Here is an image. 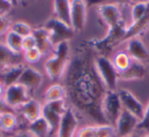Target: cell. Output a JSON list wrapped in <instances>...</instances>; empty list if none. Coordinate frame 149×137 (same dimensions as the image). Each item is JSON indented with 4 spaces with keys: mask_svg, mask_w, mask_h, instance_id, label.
<instances>
[{
    "mask_svg": "<svg viewBox=\"0 0 149 137\" xmlns=\"http://www.w3.org/2000/svg\"><path fill=\"white\" fill-rule=\"evenodd\" d=\"M136 130L147 131V132H149V102L147 103V106H145L143 118L140 120Z\"/></svg>",
    "mask_w": 149,
    "mask_h": 137,
    "instance_id": "cell-31",
    "label": "cell"
},
{
    "mask_svg": "<svg viewBox=\"0 0 149 137\" xmlns=\"http://www.w3.org/2000/svg\"><path fill=\"white\" fill-rule=\"evenodd\" d=\"M149 7V2L147 1H140L136 2L131 7V24H134L141 20L145 15Z\"/></svg>",
    "mask_w": 149,
    "mask_h": 137,
    "instance_id": "cell-26",
    "label": "cell"
},
{
    "mask_svg": "<svg viewBox=\"0 0 149 137\" xmlns=\"http://www.w3.org/2000/svg\"><path fill=\"white\" fill-rule=\"evenodd\" d=\"M33 36L36 40V47L41 51L43 55L54 51V46L51 43L49 33L45 28H39V29L34 30Z\"/></svg>",
    "mask_w": 149,
    "mask_h": 137,
    "instance_id": "cell-14",
    "label": "cell"
},
{
    "mask_svg": "<svg viewBox=\"0 0 149 137\" xmlns=\"http://www.w3.org/2000/svg\"><path fill=\"white\" fill-rule=\"evenodd\" d=\"M42 117L46 120V122L48 123L51 130V135L56 134L58 130V127L60 124V120H61V116L58 114H56L55 112L51 110L47 104H44L42 108Z\"/></svg>",
    "mask_w": 149,
    "mask_h": 137,
    "instance_id": "cell-21",
    "label": "cell"
},
{
    "mask_svg": "<svg viewBox=\"0 0 149 137\" xmlns=\"http://www.w3.org/2000/svg\"><path fill=\"white\" fill-rule=\"evenodd\" d=\"M11 24L6 15H0V35L6 34L10 30Z\"/></svg>",
    "mask_w": 149,
    "mask_h": 137,
    "instance_id": "cell-34",
    "label": "cell"
},
{
    "mask_svg": "<svg viewBox=\"0 0 149 137\" xmlns=\"http://www.w3.org/2000/svg\"><path fill=\"white\" fill-rule=\"evenodd\" d=\"M145 74H146V68H145L144 64L133 60L128 70L118 74V80H123V81H136V80H140L142 78H144Z\"/></svg>",
    "mask_w": 149,
    "mask_h": 137,
    "instance_id": "cell-15",
    "label": "cell"
},
{
    "mask_svg": "<svg viewBox=\"0 0 149 137\" xmlns=\"http://www.w3.org/2000/svg\"><path fill=\"white\" fill-rule=\"evenodd\" d=\"M42 108H43V106H41L39 101L33 99V98H30L26 103H24L17 110L23 115L24 119L30 124V123H33L34 121H36L37 119L41 118Z\"/></svg>",
    "mask_w": 149,
    "mask_h": 137,
    "instance_id": "cell-13",
    "label": "cell"
},
{
    "mask_svg": "<svg viewBox=\"0 0 149 137\" xmlns=\"http://www.w3.org/2000/svg\"><path fill=\"white\" fill-rule=\"evenodd\" d=\"M46 104H47L53 112H55L56 114L60 115V116H62V115L66 112V110L68 108V106H66L65 99L56 100V101H52V102H47Z\"/></svg>",
    "mask_w": 149,
    "mask_h": 137,
    "instance_id": "cell-30",
    "label": "cell"
},
{
    "mask_svg": "<svg viewBox=\"0 0 149 137\" xmlns=\"http://www.w3.org/2000/svg\"><path fill=\"white\" fill-rule=\"evenodd\" d=\"M11 137H34V136L31 134V133L29 132V131H27V132H19V133H17V134L13 135Z\"/></svg>",
    "mask_w": 149,
    "mask_h": 137,
    "instance_id": "cell-37",
    "label": "cell"
},
{
    "mask_svg": "<svg viewBox=\"0 0 149 137\" xmlns=\"http://www.w3.org/2000/svg\"><path fill=\"white\" fill-rule=\"evenodd\" d=\"M22 44H23V38L17 34L13 33L10 30L5 34V45L13 52L17 54H21L23 52Z\"/></svg>",
    "mask_w": 149,
    "mask_h": 137,
    "instance_id": "cell-25",
    "label": "cell"
},
{
    "mask_svg": "<svg viewBox=\"0 0 149 137\" xmlns=\"http://www.w3.org/2000/svg\"><path fill=\"white\" fill-rule=\"evenodd\" d=\"M0 137H2V131L0 130Z\"/></svg>",
    "mask_w": 149,
    "mask_h": 137,
    "instance_id": "cell-41",
    "label": "cell"
},
{
    "mask_svg": "<svg viewBox=\"0 0 149 137\" xmlns=\"http://www.w3.org/2000/svg\"><path fill=\"white\" fill-rule=\"evenodd\" d=\"M19 56V54L13 52L5 44H0V73L10 66L22 64Z\"/></svg>",
    "mask_w": 149,
    "mask_h": 137,
    "instance_id": "cell-17",
    "label": "cell"
},
{
    "mask_svg": "<svg viewBox=\"0 0 149 137\" xmlns=\"http://www.w3.org/2000/svg\"><path fill=\"white\" fill-rule=\"evenodd\" d=\"M53 8L55 19L64 25L70 27V1H66V0L54 1Z\"/></svg>",
    "mask_w": 149,
    "mask_h": 137,
    "instance_id": "cell-18",
    "label": "cell"
},
{
    "mask_svg": "<svg viewBox=\"0 0 149 137\" xmlns=\"http://www.w3.org/2000/svg\"><path fill=\"white\" fill-rule=\"evenodd\" d=\"M35 47H36V40H35V38H34L33 34L23 38V44H22L23 52L32 49V48H35Z\"/></svg>",
    "mask_w": 149,
    "mask_h": 137,
    "instance_id": "cell-33",
    "label": "cell"
},
{
    "mask_svg": "<svg viewBox=\"0 0 149 137\" xmlns=\"http://www.w3.org/2000/svg\"><path fill=\"white\" fill-rule=\"evenodd\" d=\"M94 66L106 90L116 91L118 81V73L112 64L111 59L106 56L98 55L94 58Z\"/></svg>",
    "mask_w": 149,
    "mask_h": 137,
    "instance_id": "cell-3",
    "label": "cell"
},
{
    "mask_svg": "<svg viewBox=\"0 0 149 137\" xmlns=\"http://www.w3.org/2000/svg\"><path fill=\"white\" fill-rule=\"evenodd\" d=\"M19 125L17 117L13 112L5 113L0 116V130L2 132H13Z\"/></svg>",
    "mask_w": 149,
    "mask_h": 137,
    "instance_id": "cell-23",
    "label": "cell"
},
{
    "mask_svg": "<svg viewBox=\"0 0 149 137\" xmlns=\"http://www.w3.org/2000/svg\"><path fill=\"white\" fill-rule=\"evenodd\" d=\"M132 62H133V59L130 57V55L127 53L126 50H125V51L116 52L111 59L112 64H113V66L116 68V72H118V74L123 73V72H125L126 70H128L129 66L132 64Z\"/></svg>",
    "mask_w": 149,
    "mask_h": 137,
    "instance_id": "cell-22",
    "label": "cell"
},
{
    "mask_svg": "<svg viewBox=\"0 0 149 137\" xmlns=\"http://www.w3.org/2000/svg\"><path fill=\"white\" fill-rule=\"evenodd\" d=\"M87 19L86 1H70V27L74 32H81L85 28Z\"/></svg>",
    "mask_w": 149,
    "mask_h": 137,
    "instance_id": "cell-8",
    "label": "cell"
},
{
    "mask_svg": "<svg viewBox=\"0 0 149 137\" xmlns=\"http://www.w3.org/2000/svg\"><path fill=\"white\" fill-rule=\"evenodd\" d=\"M118 96H120V102H122L123 110H127L130 114L134 115L139 120L143 118L144 115V106L140 100L137 99V97L128 89H120L118 91Z\"/></svg>",
    "mask_w": 149,
    "mask_h": 137,
    "instance_id": "cell-7",
    "label": "cell"
},
{
    "mask_svg": "<svg viewBox=\"0 0 149 137\" xmlns=\"http://www.w3.org/2000/svg\"></svg>",
    "mask_w": 149,
    "mask_h": 137,
    "instance_id": "cell-42",
    "label": "cell"
},
{
    "mask_svg": "<svg viewBox=\"0 0 149 137\" xmlns=\"http://www.w3.org/2000/svg\"><path fill=\"white\" fill-rule=\"evenodd\" d=\"M5 86L3 85V83L0 81V98H3V95H4V92H5Z\"/></svg>",
    "mask_w": 149,
    "mask_h": 137,
    "instance_id": "cell-38",
    "label": "cell"
},
{
    "mask_svg": "<svg viewBox=\"0 0 149 137\" xmlns=\"http://www.w3.org/2000/svg\"><path fill=\"white\" fill-rule=\"evenodd\" d=\"M96 125H88V126L82 127L76 133V137H94L95 136Z\"/></svg>",
    "mask_w": 149,
    "mask_h": 137,
    "instance_id": "cell-32",
    "label": "cell"
},
{
    "mask_svg": "<svg viewBox=\"0 0 149 137\" xmlns=\"http://www.w3.org/2000/svg\"><path fill=\"white\" fill-rule=\"evenodd\" d=\"M148 26H149V7H148V10H147L146 15H145L142 19L139 20L136 23L131 24L130 26H128L124 39L129 40V39H131V38H136V36L138 35V34H140L142 31H144Z\"/></svg>",
    "mask_w": 149,
    "mask_h": 137,
    "instance_id": "cell-20",
    "label": "cell"
},
{
    "mask_svg": "<svg viewBox=\"0 0 149 137\" xmlns=\"http://www.w3.org/2000/svg\"><path fill=\"white\" fill-rule=\"evenodd\" d=\"M28 131L34 137H49L51 135L49 125L43 117L37 119L33 123H30L28 125Z\"/></svg>",
    "mask_w": 149,
    "mask_h": 137,
    "instance_id": "cell-19",
    "label": "cell"
},
{
    "mask_svg": "<svg viewBox=\"0 0 149 137\" xmlns=\"http://www.w3.org/2000/svg\"><path fill=\"white\" fill-rule=\"evenodd\" d=\"M144 137H149V132H148V133H147V134H146V135H144Z\"/></svg>",
    "mask_w": 149,
    "mask_h": 137,
    "instance_id": "cell-40",
    "label": "cell"
},
{
    "mask_svg": "<svg viewBox=\"0 0 149 137\" xmlns=\"http://www.w3.org/2000/svg\"><path fill=\"white\" fill-rule=\"evenodd\" d=\"M68 89L72 103L93 119L105 124L101 112V103L106 88L94 66L85 56H77L68 71Z\"/></svg>",
    "mask_w": 149,
    "mask_h": 137,
    "instance_id": "cell-1",
    "label": "cell"
},
{
    "mask_svg": "<svg viewBox=\"0 0 149 137\" xmlns=\"http://www.w3.org/2000/svg\"><path fill=\"white\" fill-rule=\"evenodd\" d=\"M139 122H140V120L138 118H136L134 115L123 110L118 121H116V126H114V128H116V136L126 137L133 134L134 130H136Z\"/></svg>",
    "mask_w": 149,
    "mask_h": 137,
    "instance_id": "cell-9",
    "label": "cell"
},
{
    "mask_svg": "<svg viewBox=\"0 0 149 137\" xmlns=\"http://www.w3.org/2000/svg\"><path fill=\"white\" fill-rule=\"evenodd\" d=\"M8 112H11V108H9L8 106H7V104L5 103L3 98H0V116Z\"/></svg>",
    "mask_w": 149,
    "mask_h": 137,
    "instance_id": "cell-36",
    "label": "cell"
},
{
    "mask_svg": "<svg viewBox=\"0 0 149 137\" xmlns=\"http://www.w3.org/2000/svg\"><path fill=\"white\" fill-rule=\"evenodd\" d=\"M17 83L25 86L28 90L36 89L39 88L43 83V75L32 66H26Z\"/></svg>",
    "mask_w": 149,
    "mask_h": 137,
    "instance_id": "cell-12",
    "label": "cell"
},
{
    "mask_svg": "<svg viewBox=\"0 0 149 137\" xmlns=\"http://www.w3.org/2000/svg\"><path fill=\"white\" fill-rule=\"evenodd\" d=\"M10 31L17 34L22 38H25L33 34L32 28L30 27L29 24L25 23V22H15V23H13L10 27Z\"/></svg>",
    "mask_w": 149,
    "mask_h": 137,
    "instance_id": "cell-27",
    "label": "cell"
},
{
    "mask_svg": "<svg viewBox=\"0 0 149 137\" xmlns=\"http://www.w3.org/2000/svg\"><path fill=\"white\" fill-rule=\"evenodd\" d=\"M26 66H24L23 64H19L6 68L0 73V81L2 82L5 87L17 84Z\"/></svg>",
    "mask_w": 149,
    "mask_h": 137,
    "instance_id": "cell-16",
    "label": "cell"
},
{
    "mask_svg": "<svg viewBox=\"0 0 149 137\" xmlns=\"http://www.w3.org/2000/svg\"><path fill=\"white\" fill-rule=\"evenodd\" d=\"M126 52L133 60L144 62L149 59V51L142 41L138 38H131L127 43Z\"/></svg>",
    "mask_w": 149,
    "mask_h": 137,
    "instance_id": "cell-11",
    "label": "cell"
},
{
    "mask_svg": "<svg viewBox=\"0 0 149 137\" xmlns=\"http://www.w3.org/2000/svg\"><path fill=\"white\" fill-rule=\"evenodd\" d=\"M65 96H66L65 88L62 85H60V84H52L45 91L46 103L47 102L56 101V100L65 99Z\"/></svg>",
    "mask_w": 149,
    "mask_h": 137,
    "instance_id": "cell-24",
    "label": "cell"
},
{
    "mask_svg": "<svg viewBox=\"0 0 149 137\" xmlns=\"http://www.w3.org/2000/svg\"><path fill=\"white\" fill-rule=\"evenodd\" d=\"M78 124L79 122L74 110L68 106L66 112L61 116L56 137H74L78 131Z\"/></svg>",
    "mask_w": 149,
    "mask_h": 137,
    "instance_id": "cell-10",
    "label": "cell"
},
{
    "mask_svg": "<svg viewBox=\"0 0 149 137\" xmlns=\"http://www.w3.org/2000/svg\"><path fill=\"white\" fill-rule=\"evenodd\" d=\"M23 54H24V59L27 62H29V64L38 62L42 58V56H43V54L41 53V51L37 47L27 50V51L23 52Z\"/></svg>",
    "mask_w": 149,
    "mask_h": 137,
    "instance_id": "cell-29",
    "label": "cell"
},
{
    "mask_svg": "<svg viewBox=\"0 0 149 137\" xmlns=\"http://www.w3.org/2000/svg\"><path fill=\"white\" fill-rule=\"evenodd\" d=\"M44 28L49 33L50 40H51V43L54 47L61 42L70 40L74 35V31L72 28L62 24L61 22H59L56 19H52L48 21Z\"/></svg>",
    "mask_w": 149,
    "mask_h": 137,
    "instance_id": "cell-5",
    "label": "cell"
},
{
    "mask_svg": "<svg viewBox=\"0 0 149 137\" xmlns=\"http://www.w3.org/2000/svg\"><path fill=\"white\" fill-rule=\"evenodd\" d=\"M126 137H138L137 135H135V134H131V135H129V136H126Z\"/></svg>",
    "mask_w": 149,
    "mask_h": 137,
    "instance_id": "cell-39",
    "label": "cell"
},
{
    "mask_svg": "<svg viewBox=\"0 0 149 137\" xmlns=\"http://www.w3.org/2000/svg\"><path fill=\"white\" fill-rule=\"evenodd\" d=\"M13 2L9 0H0V15H6V13L13 8Z\"/></svg>",
    "mask_w": 149,
    "mask_h": 137,
    "instance_id": "cell-35",
    "label": "cell"
},
{
    "mask_svg": "<svg viewBox=\"0 0 149 137\" xmlns=\"http://www.w3.org/2000/svg\"><path fill=\"white\" fill-rule=\"evenodd\" d=\"M30 99L29 90L25 86L17 83L5 88L3 100L9 108H19Z\"/></svg>",
    "mask_w": 149,
    "mask_h": 137,
    "instance_id": "cell-6",
    "label": "cell"
},
{
    "mask_svg": "<svg viewBox=\"0 0 149 137\" xmlns=\"http://www.w3.org/2000/svg\"><path fill=\"white\" fill-rule=\"evenodd\" d=\"M123 110L122 102L118 91L106 90L101 103V112L107 124L116 126V123Z\"/></svg>",
    "mask_w": 149,
    "mask_h": 137,
    "instance_id": "cell-4",
    "label": "cell"
},
{
    "mask_svg": "<svg viewBox=\"0 0 149 137\" xmlns=\"http://www.w3.org/2000/svg\"><path fill=\"white\" fill-rule=\"evenodd\" d=\"M54 53L47 58L44 64V68L47 76L52 81H58L65 74L70 58V43L61 42L54 47Z\"/></svg>",
    "mask_w": 149,
    "mask_h": 137,
    "instance_id": "cell-2",
    "label": "cell"
},
{
    "mask_svg": "<svg viewBox=\"0 0 149 137\" xmlns=\"http://www.w3.org/2000/svg\"><path fill=\"white\" fill-rule=\"evenodd\" d=\"M116 136V128L110 124H99L96 125L95 136L94 137H114Z\"/></svg>",
    "mask_w": 149,
    "mask_h": 137,
    "instance_id": "cell-28",
    "label": "cell"
}]
</instances>
